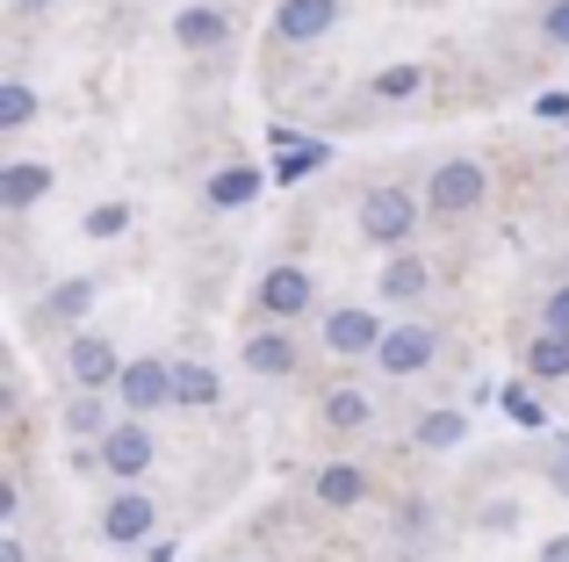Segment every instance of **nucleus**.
I'll return each instance as SVG.
<instances>
[{
    "label": "nucleus",
    "instance_id": "16",
    "mask_svg": "<svg viewBox=\"0 0 569 562\" xmlns=\"http://www.w3.org/2000/svg\"><path fill=\"white\" fill-rule=\"evenodd\" d=\"M94 303H101V281L94 274H72V281H58V289H51V303H43V310H51V324H87V318H94Z\"/></svg>",
    "mask_w": 569,
    "mask_h": 562
},
{
    "label": "nucleus",
    "instance_id": "1",
    "mask_svg": "<svg viewBox=\"0 0 569 562\" xmlns=\"http://www.w3.org/2000/svg\"><path fill=\"white\" fill-rule=\"evenodd\" d=\"M483 195H490L483 159H440V167H432V181H426V210L432 217H455V224L483 210Z\"/></svg>",
    "mask_w": 569,
    "mask_h": 562
},
{
    "label": "nucleus",
    "instance_id": "26",
    "mask_svg": "<svg viewBox=\"0 0 569 562\" xmlns=\"http://www.w3.org/2000/svg\"><path fill=\"white\" fill-rule=\"evenodd\" d=\"M541 476H548V491H556V498H569V440H548Z\"/></svg>",
    "mask_w": 569,
    "mask_h": 562
},
{
    "label": "nucleus",
    "instance_id": "4",
    "mask_svg": "<svg viewBox=\"0 0 569 562\" xmlns=\"http://www.w3.org/2000/svg\"><path fill=\"white\" fill-rule=\"evenodd\" d=\"M432 353H440V339H432V324H389L382 347H376V368L389 382H411L432 368Z\"/></svg>",
    "mask_w": 569,
    "mask_h": 562
},
{
    "label": "nucleus",
    "instance_id": "8",
    "mask_svg": "<svg viewBox=\"0 0 569 562\" xmlns=\"http://www.w3.org/2000/svg\"><path fill=\"white\" fill-rule=\"evenodd\" d=\"M66 375L80 382V390H116L123 361H116V347H109L101 332H72V347H66Z\"/></svg>",
    "mask_w": 569,
    "mask_h": 562
},
{
    "label": "nucleus",
    "instance_id": "11",
    "mask_svg": "<svg viewBox=\"0 0 569 562\" xmlns=\"http://www.w3.org/2000/svg\"><path fill=\"white\" fill-rule=\"evenodd\" d=\"M339 29V0H281L274 8V37L281 43H318Z\"/></svg>",
    "mask_w": 569,
    "mask_h": 562
},
{
    "label": "nucleus",
    "instance_id": "13",
    "mask_svg": "<svg viewBox=\"0 0 569 562\" xmlns=\"http://www.w3.org/2000/svg\"><path fill=\"white\" fill-rule=\"evenodd\" d=\"M173 43L181 51H223L231 43V14L223 8H181L173 14Z\"/></svg>",
    "mask_w": 569,
    "mask_h": 562
},
{
    "label": "nucleus",
    "instance_id": "24",
    "mask_svg": "<svg viewBox=\"0 0 569 562\" xmlns=\"http://www.w3.org/2000/svg\"><path fill=\"white\" fill-rule=\"evenodd\" d=\"M418 87H426V72H418V66H389V72H376V94H382V101H411Z\"/></svg>",
    "mask_w": 569,
    "mask_h": 562
},
{
    "label": "nucleus",
    "instance_id": "30",
    "mask_svg": "<svg viewBox=\"0 0 569 562\" xmlns=\"http://www.w3.org/2000/svg\"><path fill=\"white\" fill-rule=\"evenodd\" d=\"M0 562H29V549H22L14 534H0Z\"/></svg>",
    "mask_w": 569,
    "mask_h": 562
},
{
    "label": "nucleus",
    "instance_id": "23",
    "mask_svg": "<svg viewBox=\"0 0 569 562\" xmlns=\"http://www.w3.org/2000/svg\"><path fill=\"white\" fill-rule=\"evenodd\" d=\"M29 116H37V87L8 80V87H0V130H22Z\"/></svg>",
    "mask_w": 569,
    "mask_h": 562
},
{
    "label": "nucleus",
    "instance_id": "19",
    "mask_svg": "<svg viewBox=\"0 0 569 562\" xmlns=\"http://www.w3.org/2000/svg\"><path fill=\"white\" fill-rule=\"evenodd\" d=\"M109 404H101V390H80V397H72V404H66V433L72 440H101V433H109Z\"/></svg>",
    "mask_w": 569,
    "mask_h": 562
},
{
    "label": "nucleus",
    "instance_id": "12",
    "mask_svg": "<svg viewBox=\"0 0 569 562\" xmlns=\"http://www.w3.org/2000/svg\"><path fill=\"white\" fill-rule=\"evenodd\" d=\"M51 195V167H43V159H8V167H0V210H37V202Z\"/></svg>",
    "mask_w": 569,
    "mask_h": 562
},
{
    "label": "nucleus",
    "instance_id": "7",
    "mask_svg": "<svg viewBox=\"0 0 569 562\" xmlns=\"http://www.w3.org/2000/svg\"><path fill=\"white\" fill-rule=\"evenodd\" d=\"M246 368H252V375H267V382H289L296 368H303V347H296L289 324L274 318V324H260V332L246 339Z\"/></svg>",
    "mask_w": 569,
    "mask_h": 562
},
{
    "label": "nucleus",
    "instance_id": "14",
    "mask_svg": "<svg viewBox=\"0 0 569 562\" xmlns=\"http://www.w3.org/2000/svg\"><path fill=\"white\" fill-rule=\"evenodd\" d=\"M310 491H318V505H332V512H353V505L368 498V469H353V462H325Z\"/></svg>",
    "mask_w": 569,
    "mask_h": 562
},
{
    "label": "nucleus",
    "instance_id": "9",
    "mask_svg": "<svg viewBox=\"0 0 569 562\" xmlns=\"http://www.w3.org/2000/svg\"><path fill=\"white\" fill-rule=\"evenodd\" d=\"M116 397H123L130 411H159V404H173V368L167 361H123V375H116Z\"/></svg>",
    "mask_w": 569,
    "mask_h": 562
},
{
    "label": "nucleus",
    "instance_id": "17",
    "mask_svg": "<svg viewBox=\"0 0 569 562\" xmlns=\"http://www.w3.org/2000/svg\"><path fill=\"white\" fill-rule=\"evenodd\" d=\"M527 368L541 382H569V332H548V324H541V332H533V347H527Z\"/></svg>",
    "mask_w": 569,
    "mask_h": 562
},
{
    "label": "nucleus",
    "instance_id": "3",
    "mask_svg": "<svg viewBox=\"0 0 569 562\" xmlns=\"http://www.w3.org/2000/svg\"><path fill=\"white\" fill-rule=\"evenodd\" d=\"M94 462L109 469L116 483H138L144 469L159 462V440H152V425H144V419H116L109 433L94 440Z\"/></svg>",
    "mask_w": 569,
    "mask_h": 562
},
{
    "label": "nucleus",
    "instance_id": "2",
    "mask_svg": "<svg viewBox=\"0 0 569 562\" xmlns=\"http://www.w3.org/2000/svg\"><path fill=\"white\" fill-rule=\"evenodd\" d=\"M418 217H432V210L411 195V188H397V181H376V188L361 195V231H368L376 245H411Z\"/></svg>",
    "mask_w": 569,
    "mask_h": 562
},
{
    "label": "nucleus",
    "instance_id": "5",
    "mask_svg": "<svg viewBox=\"0 0 569 562\" xmlns=\"http://www.w3.org/2000/svg\"><path fill=\"white\" fill-rule=\"evenodd\" d=\"M152 526H159V505L138 491V483H123V491L101 505V534H109L116 549H138V541H152Z\"/></svg>",
    "mask_w": 569,
    "mask_h": 562
},
{
    "label": "nucleus",
    "instance_id": "21",
    "mask_svg": "<svg viewBox=\"0 0 569 562\" xmlns=\"http://www.w3.org/2000/svg\"><path fill=\"white\" fill-rule=\"evenodd\" d=\"M461 440H469V419H461V411H426V419H418V448L447 454V448H461Z\"/></svg>",
    "mask_w": 569,
    "mask_h": 562
},
{
    "label": "nucleus",
    "instance_id": "29",
    "mask_svg": "<svg viewBox=\"0 0 569 562\" xmlns=\"http://www.w3.org/2000/svg\"><path fill=\"white\" fill-rule=\"evenodd\" d=\"M541 562H569V534H548L541 541Z\"/></svg>",
    "mask_w": 569,
    "mask_h": 562
},
{
    "label": "nucleus",
    "instance_id": "28",
    "mask_svg": "<svg viewBox=\"0 0 569 562\" xmlns=\"http://www.w3.org/2000/svg\"><path fill=\"white\" fill-rule=\"evenodd\" d=\"M541 324H548V332H569V281H562V289H548V303H541Z\"/></svg>",
    "mask_w": 569,
    "mask_h": 562
},
{
    "label": "nucleus",
    "instance_id": "18",
    "mask_svg": "<svg viewBox=\"0 0 569 562\" xmlns=\"http://www.w3.org/2000/svg\"><path fill=\"white\" fill-rule=\"evenodd\" d=\"M252 195H260V173H252V167H223V173H209V210H246Z\"/></svg>",
    "mask_w": 569,
    "mask_h": 562
},
{
    "label": "nucleus",
    "instance_id": "15",
    "mask_svg": "<svg viewBox=\"0 0 569 562\" xmlns=\"http://www.w3.org/2000/svg\"><path fill=\"white\" fill-rule=\"evenodd\" d=\"M426 260L411 253V245H389V268H382V295L389 303H418V295H426Z\"/></svg>",
    "mask_w": 569,
    "mask_h": 562
},
{
    "label": "nucleus",
    "instance_id": "31",
    "mask_svg": "<svg viewBox=\"0 0 569 562\" xmlns=\"http://www.w3.org/2000/svg\"><path fill=\"white\" fill-rule=\"evenodd\" d=\"M14 8H51V0H14Z\"/></svg>",
    "mask_w": 569,
    "mask_h": 562
},
{
    "label": "nucleus",
    "instance_id": "27",
    "mask_svg": "<svg viewBox=\"0 0 569 562\" xmlns=\"http://www.w3.org/2000/svg\"><path fill=\"white\" fill-rule=\"evenodd\" d=\"M541 37L569 51V0H548V14H541Z\"/></svg>",
    "mask_w": 569,
    "mask_h": 562
},
{
    "label": "nucleus",
    "instance_id": "25",
    "mask_svg": "<svg viewBox=\"0 0 569 562\" xmlns=\"http://www.w3.org/2000/svg\"><path fill=\"white\" fill-rule=\"evenodd\" d=\"M123 231H130L123 202H94V210H87V239H123Z\"/></svg>",
    "mask_w": 569,
    "mask_h": 562
},
{
    "label": "nucleus",
    "instance_id": "22",
    "mask_svg": "<svg viewBox=\"0 0 569 562\" xmlns=\"http://www.w3.org/2000/svg\"><path fill=\"white\" fill-rule=\"evenodd\" d=\"M217 368H202V361H181L173 368V404H217Z\"/></svg>",
    "mask_w": 569,
    "mask_h": 562
},
{
    "label": "nucleus",
    "instance_id": "6",
    "mask_svg": "<svg viewBox=\"0 0 569 562\" xmlns=\"http://www.w3.org/2000/svg\"><path fill=\"white\" fill-rule=\"evenodd\" d=\"M382 332H389V324L376 318V310H353V303H339L332 318H325V347H332L339 361H361V353H368V361H376Z\"/></svg>",
    "mask_w": 569,
    "mask_h": 562
},
{
    "label": "nucleus",
    "instance_id": "10",
    "mask_svg": "<svg viewBox=\"0 0 569 562\" xmlns=\"http://www.w3.org/2000/svg\"><path fill=\"white\" fill-rule=\"evenodd\" d=\"M310 295H318V281H310V268H267L260 281V310L267 318H281V324H296L310 310Z\"/></svg>",
    "mask_w": 569,
    "mask_h": 562
},
{
    "label": "nucleus",
    "instance_id": "20",
    "mask_svg": "<svg viewBox=\"0 0 569 562\" xmlns=\"http://www.w3.org/2000/svg\"><path fill=\"white\" fill-rule=\"evenodd\" d=\"M368 419H376V404H368V397L353 390V382H347V390H332V397H325V425H332V433H361Z\"/></svg>",
    "mask_w": 569,
    "mask_h": 562
}]
</instances>
